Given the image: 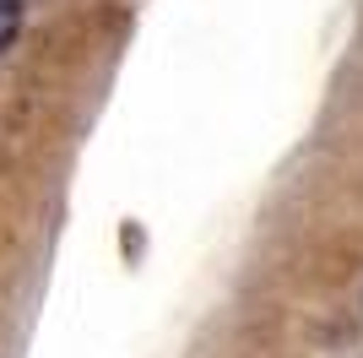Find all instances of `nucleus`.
<instances>
[{
  "label": "nucleus",
  "instance_id": "f257e3e1",
  "mask_svg": "<svg viewBox=\"0 0 363 358\" xmlns=\"http://www.w3.org/2000/svg\"><path fill=\"white\" fill-rule=\"evenodd\" d=\"M11 33H16V0H0V49L11 44Z\"/></svg>",
  "mask_w": 363,
  "mask_h": 358
}]
</instances>
